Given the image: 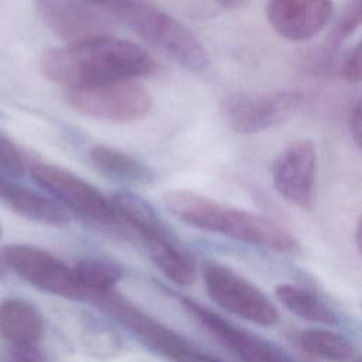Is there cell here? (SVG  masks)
<instances>
[{"instance_id":"obj_1","label":"cell","mask_w":362,"mask_h":362,"mask_svg":"<svg viewBox=\"0 0 362 362\" xmlns=\"http://www.w3.org/2000/svg\"><path fill=\"white\" fill-rule=\"evenodd\" d=\"M40 66L48 81L69 90L136 79L156 64L137 44L109 35L48 49Z\"/></svg>"},{"instance_id":"obj_2","label":"cell","mask_w":362,"mask_h":362,"mask_svg":"<svg viewBox=\"0 0 362 362\" xmlns=\"http://www.w3.org/2000/svg\"><path fill=\"white\" fill-rule=\"evenodd\" d=\"M163 202L171 215L198 229L272 250H288L296 246L294 238L269 218L222 205L191 191H167L163 194Z\"/></svg>"},{"instance_id":"obj_3","label":"cell","mask_w":362,"mask_h":362,"mask_svg":"<svg viewBox=\"0 0 362 362\" xmlns=\"http://www.w3.org/2000/svg\"><path fill=\"white\" fill-rule=\"evenodd\" d=\"M105 11L117 17L144 42L178 65L194 72L208 66V52L197 35L148 0H112Z\"/></svg>"},{"instance_id":"obj_4","label":"cell","mask_w":362,"mask_h":362,"mask_svg":"<svg viewBox=\"0 0 362 362\" xmlns=\"http://www.w3.org/2000/svg\"><path fill=\"white\" fill-rule=\"evenodd\" d=\"M65 99L82 115L115 123L140 120L153 109L151 93L134 79L69 89Z\"/></svg>"},{"instance_id":"obj_5","label":"cell","mask_w":362,"mask_h":362,"mask_svg":"<svg viewBox=\"0 0 362 362\" xmlns=\"http://www.w3.org/2000/svg\"><path fill=\"white\" fill-rule=\"evenodd\" d=\"M303 95L297 90L236 93L223 99L221 113L236 133H257L288 120L300 107Z\"/></svg>"},{"instance_id":"obj_6","label":"cell","mask_w":362,"mask_h":362,"mask_svg":"<svg viewBox=\"0 0 362 362\" xmlns=\"http://www.w3.org/2000/svg\"><path fill=\"white\" fill-rule=\"evenodd\" d=\"M30 174L40 187L75 214L100 223H116L120 219L112 201L76 174L47 163H33Z\"/></svg>"},{"instance_id":"obj_7","label":"cell","mask_w":362,"mask_h":362,"mask_svg":"<svg viewBox=\"0 0 362 362\" xmlns=\"http://www.w3.org/2000/svg\"><path fill=\"white\" fill-rule=\"evenodd\" d=\"M204 281L209 297L226 311L259 325H273L279 313L272 301L250 281L218 263H208Z\"/></svg>"},{"instance_id":"obj_8","label":"cell","mask_w":362,"mask_h":362,"mask_svg":"<svg viewBox=\"0 0 362 362\" xmlns=\"http://www.w3.org/2000/svg\"><path fill=\"white\" fill-rule=\"evenodd\" d=\"M3 260L20 277L45 293L66 298H78L82 294L74 270L42 249L8 245L3 249Z\"/></svg>"},{"instance_id":"obj_9","label":"cell","mask_w":362,"mask_h":362,"mask_svg":"<svg viewBox=\"0 0 362 362\" xmlns=\"http://www.w3.org/2000/svg\"><path fill=\"white\" fill-rule=\"evenodd\" d=\"M42 24L68 45L109 37L113 23L83 0H34Z\"/></svg>"},{"instance_id":"obj_10","label":"cell","mask_w":362,"mask_h":362,"mask_svg":"<svg viewBox=\"0 0 362 362\" xmlns=\"http://www.w3.org/2000/svg\"><path fill=\"white\" fill-rule=\"evenodd\" d=\"M315 173V147L310 140H301L277 156L272 165V181L286 201L308 209L314 202Z\"/></svg>"},{"instance_id":"obj_11","label":"cell","mask_w":362,"mask_h":362,"mask_svg":"<svg viewBox=\"0 0 362 362\" xmlns=\"http://www.w3.org/2000/svg\"><path fill=\"white\" fill-rule=\"evenodd\" d=\"M332 14V0H269L266 7L270 27L288 41L313 38Z\"/></svg>"},{"instance_id":"obj_12","label":"cell","mask_w":362,"mask_h":362,"mask_svg":"<svg viewBox=\"0 0 362 362\" xmlns=\"http://www.w3.org/2000/svg\"><path fill=\"white\" fill-rule=\"evenodd\" d=\"M185 305L226 348H229L243 362H294L273 344L233 325L201 304L185 300Z\"/></svg>"},{"instance_id":"obj_13","label":"cell","mask_w":362,"mask_h":362,"mask_svg":"<svg viewBox=\"0 0 362 362\" xmlns=\"http://www.w3.org/2000/svg\"><path fill=\"white\" fill-rule=\"evenodd\" d=\"M99 296H102V298L98 300L100 307L113 314L119 321H122L137 335L153 344L157 349L163 351L167 356H170L177 349L185 346L175 334L144 315L126 300L112 296L110 293Z\"/></svg>"},{"instance_id":"obj_14","label":"cell","mask_w":362,"mask_h":362,"mask_svg":"<svg viewBox=\"0 0 362 362\" xmlns=\"http://www.w3.org/2000/svg\"><path fill=\"white\" fill-rule=\"evenodd\" d=\"M0 199L17 214L40 223L65 226L71 221L68 212L59 204L3 175H0Z\"/></svg>"},{"instance_id":"obj_15","label":"cell","mask_w":362,"mask_h":362,"mask_svg":"<svg viewBox=\"0 0 362 362\" xmlns=\"http://www.w3.org/2000/svg\"><path fill=\"white\" fill-rule=\"evenodd\" d=\"M44 332V318L40 310L18 298L0 304V335L13 344H34Z\"/></svg>"},{"instance_id":"obj_16","label":"cell","mask_w":362,"mask_h":362,"mask_svg":"<svg viewBox=\"0 0 362 362\" xmlns=\"http://www.w3.org/2000/svg\"><path fill=\"white\" fill-rule=\"evenodd\" d=\"M112 204L120 219H124L143 240L153 242L171 238L154 208L133 192L119 191L112 195Z\"/></svg>"},{"instance_id":"obj_17","label":"cell","mask_w":362,"mask_h":362,"mask_svg":"<svg viewBox=\"0 0 362 362\" xmlns=\"http://www.w3.org/2000/svg\"><path fill=\"white\" fill-rule=\"evenodd\" d=\"M89 157L98 170L112 178L134 184H150L154 181L156 175L150 167L117 148L95 144L89 150Z\"/></svg>"},{"instance_id":"obj_18","label":"cell","mask_w":362,"mask_h":362,"mask_svg":"<svg viewBox=\"0 0 362 362\" xmlns=\"http://www.w3.org/2000/svg\"><path fill=\"white\" fill-rule=\"evenodd\" d=\"M276 297L290 313L311 322L334 325L337 324L335 313L315 294L293 286L280 284L276 288Z\"/></svg>"},{"instance_id":"obj_19","label":"cell","mask_w":362,"mask_h":362,"mask_svg":"<svg viewBox=\"0 0 362 362\" xmlns=\"http://www.w3.org/2000/svg\"><path fill=\"white\" fill-rule=\"evenodd\" d=\"M147 249L156 266L175 284L189 286L195 281L197 269L194 260L181 252L171 238L147 242Z\"/></svg>"},{"instance_id":"obj_20","label":"cell","mask_w":362,"mask_h":362,"mask_svg":"<svg viewBox=\"0 0 362 362\" xmlns=\"http://www.w3.org/2000/svg\"><path fill=\"white\" fill-rule=\"evenodd\" d=\"M298 344L308 354L328 362H348L354 356L352 344L329 329H307L298 335Z\"/></svg>"},{"instance_id":"obj_21","label":"cell","mask_w":362,"mask_h":362,"mask_svg":"<svg viewBox=\"0 0 362 362\" xmlns=\"http://www.w3.org/2000/svg\"><path fill=\"white\" fill-rule=\"evenodd\" d=\"M75 277L82 288L96 294L110 293L122 279V270L115 263L99 259H83L75 264Z\"/></svg>"},{"instance_id":"obj_22","label":"cell","mask_w":362,"mask_h":362,"mask_svg":"<svg viewBox=\"0 0 362 362\" xmlns=\"http://www.w3.org/2000/svg\"><path fill=\"white\" fill-rule=\"evenodd\" d=\"M362 25V0H348L331 34V45L341 44L348 35Z\"/></svg>"},{"instance_id":"obj_23","label":"cell","mask_w":362,"mask_h":362,"mask_svg":"<svg viewBox=\"0 0 362 362\" xmlns=\"http://www.w3.org/2000/svg\"><path fill=\"white\" fill-rule=\"evenodd\" d=\"M0 171L11 177H21L25 171L20 150L3 133H0Z\"/></svg>"},{"instance_id":"obj_24","label":"cell","mask_w":362,"mask_h":362,"mask_svg":"<svg viewBox=\"0 0 362 362\" xmlns=\"http://www.w3.org/2000/svg\"><path fill=\"white\" fill-rule=\"evenodd\" d=\"M341 74L348 82H362V40L351 49V52L344 59Z\"/></svg>"},{"instance_id":"obj_25","label":"cell","mask_w":362,"mask_h":362,"mask_svg":"<svg viewBox=\"0 0 362 362\" xmlns=\"http://www.w3.org/2000/svg\"><path fill=\"white\" fill-rule=\"evenodd\" d=\"M6 362H44V359L33 344H13L6 355Z\"/></svg>"},{"instance_id":"obj_26","label":"cell","mask_w":362,"mask_h":362,"mask_svg":"<svg viewBox=\"0 0 362 362\" xmlns=\"http://www.w3.org/2000/svg\"><path fill=\"white\" fill-rule=\"evenodd\" d=\"M349 133L356 143V146L362 150V99L356 102L349 116Z\"/></svg>"},{"instance_id":"obj_27","label":"cell","mask_w":362,"mask_h":362,"mask_svg":"<svg viewBox=\"0 0 362 362\" xmlns=\"http://www.w3.org/2000/svg\"><path fill=\"white\" fill-rule=\"evenodd\" d=\"M170 358L177 361V362H221V361L214 359L211 356H206L204 354L195 352V351H192L187 346H182V348L177 349Z\"/></svg>"},{"instance_id":"obj_28","label":"cell","mask_w":362,"mask_h":362,"mask_svg":"<svg viewBox=\"0 0 362 362\" xmlns=\"http://www.w3.org/2000/svg\"><path fill=\"white\" fill-rule=\"evenodd\" d=\"M215 1L219 3L225 8H236V7L243 6L246 0H215Z\"/></svg>"},{"instance_id":"obj_29","label":"cell","mask_w":362,"mask_h":362,"mask_svg":"<svg viewBox=\"0 0 362 362\" xmlns=\"http://www.w3.org/2000/svg\"><path fill=\"white\" fill-rule=\"evenodd\" d=\"M356 245H358L359 253H361V256H362V216H361L359 223H358V228H356Z\"/></svg>"},{"instance_id":"obj_30","label":"cell","mask_w":362,"mask_h":362,"mask_svg":"<svg viewBox=\"0 0 362 362\" xmlns=\"http://www.w3.org/2000/svg\"><path fill=\"white\" fill-rule=\"evenodd\" d=\"M83 1L89 3L90 6H96V7L102 8V10H105V8L107 7V4H109L112 0H83Z\"/></svg>"},{"instance_id":"obj_31","label":"cell","mask_w":362,"mask_h":362,"mask_svg":"<svg viewBox=\"0 0 362 362\" xmlns=\"http://www.w3.org/2000/svg\"><path fill=\"white\" fill-rule=\"evenodd\" d=\"M354 362H362V358H358V359H355Z\"/></svg>"},{"instance_id":"obj_32","label":"cell","mask_w":362,"mask_h":362,"mask_svg":"<svg viewBox=\"0 0 362 362\" xmlns=\"http://www.w3.org/2000/svg\"><path fill=\"white\" fill-rule=\"evenodd\" d=\"M0 235H1V229H0Z\"/></svg>"}]
</instances>
